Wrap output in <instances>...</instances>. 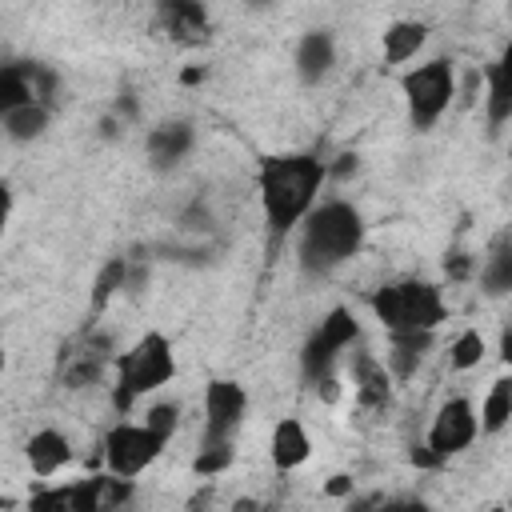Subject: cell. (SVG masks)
Listing matches in <instances>:
<instances>
[{
  "label": "cell",
  "mask_w": 512,
  "mask_h": 512,
  "mask_svg": "<svg viewBox=\"0 0 512 512\" xmlns=\"http://www.w3.org/2000/svg\"><path fill=\"white\" fill-rule=\"evenodd\" d=\"M324 180H328V160H320L316 152H280V156L260 160L256 192H260L268 236L276 244L308 220Z\"/></svg>",
  "instance_id": "1"
},
{
  "label": "cell",
  "mask_w": 512,
  "mask_h": 512,
  "mask_svg": "<svg viewBox=\"0 0 512 512\" xmlns=\"http://www.w3.org/2000/svg\"><path fill=\"white\" fill-rule=\"evenodd\" d=\"M364 244V216L348 200H324L296 228V260L308 276H328Z\"/></svg>",
  "instance_id": "2"
},
{
  "label": "cell",
  "mask_w": 512,
  "mask_h": 512,
  "mask_svg": "<svg viewBox=\"0 0 512 512\" xmlns=\"http://www.w3.org/2000/svg\"><path fill=\"white\" fill-rule=\"evenodd\" d=\"M372 316L384 332H436L448 320L444 296L432 280H388L368 296Z\"/></svg>",
  "instance_id": "3"
},
{
  "label": "cell",
  "mask_w": 512,
  "mask_h": 512,
  "mask_svg": "<svg viewBox=\"0 0 512 512\" xmlns=\"http://www.w3.org/2000/svg\"><path fill=\"white\" fill-rule=\"evenodd\" d=\"M176 376V352L168 344V336L160 332H144L128 352L116 356V384H112V408L116 416H128V408L164 388Z\"/></svg>",
  "instance_id": "4"
},
{
  "label": "cell",
  "mask_w": 512,
  "mask_h": 512,
  "mask_svg": "<svg viewBox=\"0 0 512 512\" xmlns=\"http://www.w3.org/2000/svg\"><path fill=\"white\" fill-rule=\"evenodd\" d=\"M400 92H404L412 128L428 132L448 112V104L456 100V68H452V60L436 56V60H424V64L408 68L400 76Z\"/></svg>",
  "instance_id": "5"
},
{
  "label": "cell",
  "mask_w": 512,
  "mask_h": 512,
  "mask_svg": "<svg viewBox=\"0 0 512 512\" xmlns=\"http://www.w3.org/2000/svg\"><path fill=\"white\" fill-rule=\"evenodd\" d=\"M356 340H360V320H356V312L344 308V304L328 308L324 320L312 328V336H308L304 348H300V376H304L312 388H316L320 380L336 376V364H340L344 348H352Z\"/></svg>",
  "instance_id": "6"
},
{
  "label": "cell",
  "mask_w": 512,
  "mask_h": 512,
  "mask_svg": "<svg viewBox=\"0 0 512 512\" xmlns=\"http://www.w3.org/2000/svg\"><path fill=\"white\" fill-rule=\"evenodd\" d=\"M104 464L112 476L120 480H136L140 472H148L156 464V456L168 448L148 424H128V420H116L108 432H104Z\"/></svg>",
  "instance_id": "7"
},
{
  "label": "cell",
  "mask_w": 512,
  "mask_h": 512,
  "mask_svg": "<svg viewBox=\"0 0 512 512\" xmlns=\"http://www.w3.org/2000/svg\"><path fill=\"white\" fill-rule=\"evenodd\" d=\"M476 436H480V412H476V404H472L468 396H452V400H444V404L436 408L424 444H428L440 460H448V456H460L464 448H472Z\"/></svg>",
  "instance_id": "8"
},
{
  "label": "cell",
  "mask_w": 512,
  "mask_h": 512,
  "mask_svg": "<svg viewBox=\"0 0 512 512\" xmlns=\"http://www.w3.org/2000/svg\"><path fill=\"white\" fill-rule=\"evenodd\" d=\"M248 412V392L236 380H208L204 388V440L200 444H232L236 428L244 424Z\"/></svg>",
  "instance_id": "9"
},
{
  "label": "cell",
  "mask_w": 512,
  "mask_h": 512,
  "mask_svg": "<svg viewBox=\"0 0 512 512\" xmlns=\"http://www.w3.org/2000/svg\"><path fill=\"white\" fill-rule=\"evenodd\" d=\"M108 356H112V340L104 332H92L88 328V332H80L76 340H68L60 348V380L68 388H88V384L100 380Z\"/></svg>",
  "instance_id": "10"
},
{
  "label": "cell",
  "mask_w": 512,
  "mask_h": 512,
  "mask_svg": "<svg viewBox=\"0 0 512 512\" xmlns=\"http://www.w3.org/2000/svg\"><path fill=\"white\" fill-rule=\"evenodd\" d=\"M192 144H196V132H192V124L188 120H164V124H156L148 136H144V152H148V160L156 164V168H176L188 152H192Z\"/></svg>",
  "instance_id": "11"
},
{
  "label": "cell",
  "mask_w": 512,
  "mask_h": 512,
  "mask_svg": "<svg viewBox=\"0 0 512 512\" xmlns=\"http://www.w3.org/2000/svg\"><path fill=\"white\" fill-rule=\"evenodd\" d=\"M352 392H356L360 408H388V400H392V372H388V364L360 348L352 356Z\"/></svg>",
  "instance_id": "12"
},
{
  "label": "cell",
  "mask_w": 512,
  "mask_h": 512,
  "mask_svg": "<svg viewBox=\"0 0 512 512\" xmlns=\"http://www.w3.org/2000/svg\"><path fill=\"white\" fill-rule=\"evenodd\" d=\"M28 512H100L96 484L92 476L76 484H44L28 496Z\"/></svg>",
  "instance_id": "13"
},
{
  "label": "cell",
  "mask_w": 512,
  "mask_h": 512,
  "mask_svg": "<svg viewBox=\"0 0 512 512\" xmlns=\"http://www.w3.org/2000/svg\"><path fill=\"white\" fill-rule=\"evenodd\" d=\"M292 64H296L300 84H320V80L332 72V64H336V40H332V32H328V28L304 32V36L296 40Z\"/></svg>",
  "instance_id": "14"
},
{
  "label": "cell",
  "mask_w": 512,
  "mask_h": 512,
  "mask_svg": "<svg viewBox=\"0 0 512 512\" xmlns=\"http://www.w3.org/2000/svg\"><path fill=\"white\" fill-rule=\"evenodd\" d=\"M268 456H272V468H276V472H296L300 464H308V456H312V436H308V428H304L296 416L276 420L272 440H268Z\"/></svg>",
  "instance_id": "15"
},
{
  "label": "cell",
  "mask_w": 512,
  "mask_h": 512,
  "mask_svg": "<svg viewBox=\"0 0 512 512\" xmlns=\"http://www.w3.org/2000/svg\"><path fill=\"white\" fill-rule=\"evenodd\" d=\"M160 24L176 44H204L212 24H208V8L196 0H172L160 8Z\"/></svg>",
  "instance_id": "16"
},
{
  "label": "cell",
  "mask_w": 512,
  "mask_h": 512,
  "mask_svg": "<svg viewBox=\"0 0 512 512\" xmlns=\"http://www.w3.org/2000/svg\"><path fill=\"white\" fill-rule=\"evenodd\" d=\"M24 460H28L32 476H40V480H44V476H56V472L72 460V440H68L64 432H56V428H40V432L28 436Z\"/></svg>",
  "instance_id": "17"
},
{
  "label": "cell",
  "mask_w": 512,
  "mask_h": 512,
  "mask_svg": "<svg viewBox=\"0 0 512 512\" xmlns=\"http://www.w3.org/2000/svg\"><path fill=\"white\" fill-rule=\"evenodd\" d=\"M432 340H436V332H388L384 364H388L392 380H408V376L424 364V356H428Z\"/></svg>",
  "instance_id": "18"
},
{
  "label": "cell",
  "mask_w": 512,
  "mask_h": 512,
  "mask_svg": "<svg viewBox=\"0 0 512 512\" xmlns=\"http://www.w3.org/2000/svg\"><path fill=\"white\" fill-rule=\"evenodd\" d=\"M480 288L484 296H512V236H496L480 264Z\"/></svg>",
  "instance_id": "19"
},
{
  "label": "cell",
  "mask_w": 512,
  "mask_h": 512,
  "mask_svg": "<svg viewBox=\"0 0 512 512\" xmlns=\"http://www.w3.org/2000/svg\"><path fill=\"white\" fill-rule=\"evenodd\" d=\"M484 112H488V128L492 132L512 124V76L500 64L484 68Z\"/></svg>",
  "instance_id": "20"
},
{
  "label": "cell",
  "mask_w": 512,
  "mask_h": 512,
  "mask_svg": "<svg viewBox=\"0 0 512 512\" xmlns=\"http://www.w3.org/2000/svg\"><path fill=\"white\" fill-rule=\"evenodd\" d=\"M428 40V28L420 20H392L384 28V60L388 64H408Z\"/></svg>",
  "instance_id": "21"
},
{
  "label": "cell",
  "mask_w": 512,
  "mask_h": 512,
  "mask_svg": "<svg viewBox=\"0 0 512 512\" xmlns=\"http://www.w3.org/2000/svg\"><path fill=\"white\" fill-rule=\"evenodd\" d=\"M512 424V376H496L480 404V432L496 436Z\"/></svg>",
  "instance_id": "22"
},
{
  "label": "cell",
  "mask_w": 512,
  "mask_h": 512,
  "mask_svg": "<svg viewBox=\"0 0 512 512\" xmlns=\"http://www.w3.org/2000/svg\"><path fill=\"white\" fill-rule=\"evenodd\" d=\"M48 120H52V108H48V104H40V100L0 116V124H4V136H8V140H16V144H28V140L44 136Z\"/></svg>",
  "instance_id": "23"
},
{
  "label": "cell",
  "mask_w": 512,
  "mask_h": 512,
  "mask_svg": "<svg viewBox=\"0 0 512 512\" xmlns=\"http://www.w3.org/2000/svg\"><path fill=\"white\" fill-rule=\"evenodd\" d=\"M24 104H36V88H32V76L24 64H4L0 68V116L4 112H16Z\"/></svg>",
  "instance_id": "24"
},
{
  "label": "cell",
  "mask_w": 512,
  "mask_h": 512,
  "mask_svg": "<svg viewBox=\"0 0 512 512\" xmlns=\"http://www.w3.org/2000/svg\"><path fill=\"white\" fill-rule=\"evenodd\" d=\"M128 276H132V260H128V256H112V260L96 272V284H92V308L100 312L120 288H128Z\"/></svg>",
  "instance_id": "25"
},
{
  "label": "cell",
  "mask_w": 512,
  "mask_h": 512,
  "mask_svg": "<svg viewBox=\"0 0 512 512\" xmlns=\"http://www.w3.org/2000/svg\"><path fill=\"white\" fill-rule=\"evenodd\" d=\"M484 352H488L484 336H480L476 328H464V332L448 344V368H452V372H468V368H476V364L484 360Z\"/></svg>",
  "instance_id": "26"
},
{
  "label": "cell",
  "mask_w": 512,
  "mask_h": 512,
  "mask_svg": "<svg viewBox=\"0 0 512 512\" xmlns=\"http://www.w3.org/2000/svg\"><path fill=\"white\" fill-rule=\"evenodd\" d=\"M232 460H236L232 444H200V452L192 456V472L196 476H220L232 468Z\"/></svg>",
  "instance_id": "27"
},
{
  "label": "cell",
  "mask_w": 512,
  "mask_h": 512,
  "mask_svg": "<svg viewBox=\"0 0 512 512\" xmlns=\"http://www.w3.org/2000/svg\"><path fill=\"white\" fill-rule=\"evenodd\" d=\"M92 484H96V504H100V512H120L128 500H132V480H120V476H92Z\"/></svg>",
  "instance_id": "28"
},
{
  "label": "cell",
  "mask_w": 512,
  "mask_h": 512,
  "mask_svg": "<svg viewBox=\"0 0 512 512\" xmlns=\"http://www.w3.org/2000/svg\"><path fill=\"white\" fill-rule=\"evenodd\" d=\"M144 424L168 444V440L176 436V428H180V408H176L172 400H160V404H152V408L144 412Z\"/></svg>",
  "instance_id": "29"
},
{
  "label": "cell",
  "mask_w": 512,
  "mask_h": 512,
  "mask_svg": "<svg viewBox=\"0 0 512 512\" xmlns=\"http://www.w3.org/2000/svg\"><path fill=\"white\" fill-rule=\"evenodd\" d=\"M472 272H476V264H472L468 252H448V256H444V276H448V280L460 284V280H468Z\"/></svg>",
  "instance_id": "30"
},
{
  "label": "cell",
  "mask_w": 512,
  "mask_h": 512,
  "mask_svg": "<svg viewBox=\"0 0 512 512\" xmlns=\"http://www.w3.org/2000/svg\"><path fill=\"white\" fill-rule=\"evenodd\" d=\"M324 496H336V500H344V496H356V488H352V476H344V472L328 476V480H324Z\"/></svg>",
  "instance_id": "31"
},
{
  "label": "cell",
  "mask_w": 512,
  "mask_h": 512,
  "mask_svg": "<svg viewBox=\"0 0 512 512\" xmlns=\"http://www.w3.org/2000/svg\"><path fill=\"white\" fill-rule=\"evenodd\" d=\"M408 460H412L416 468H440V464H444V460H440V456H436V452H432L428 444H412V452H408Z\"/></svg>",
  "instance_id": "32"
},
{
  "label": "cell",
  "mask_w": 512,
  "mask_h": 512,
  "mask_svg": "<svg viewBox=\"0 0 512 512\" xmlns=\"http://www.w3.org/2000/svg\"><path fill=\"white\" fill-rule=\"evenodd\" d=\"M380 504H384V496H376V492H368V496H348V508H344V512H380Z\"/></svg>",
  "instance_id": "33"
},
{
  "label": "cell",
  "mask_w": 512,
  "mask_h": 512,
  "mask_svg": "<svg viewBox=\"0 0 512 512\" xmlns=\"http://www.w3.org/2000/svg\"><path fill=\"white\" fill-rule=\"evenodd\" d=\"M380 512H432L424 500H384Z\"/></svg>",
  "instance_id": "34"
},
{
  "label": "cell",
  "mask_w": 512,
  "mask_h": 512,
  "mask_svg": "<svg viewBox=\"0 0 512 512\" xmlns=\"http://www.w3.org/2000/svg\"><path fill=\"white\" fill-rule=\"evenodd\" d=\"M316 396H320L324 404H336V400H340V376H328V380H320V384H316Z\"/></svg>",
  "instance_id": "35"
},
{
  "label": "cell",
  "mask_w": 512,
  "mask_h": 512,
  "mask_svg": "<svg viewBox=\"0 0 512 512\" xmlns=\"http://www.w3.org/2000/svg\"><path fill=\"white\" fill-rule=\"evenodd\" d=\"M348 172H356V156L352 152H344V156H336V164H328V176H336V180H344Z\"/></svg>",
  "instance_id": "36"
},
{
  "label": "cell",
  "mask_w": 512,
  "mask_h": 512,
  "mask_svg": "<svg viewBox=\"0 0 512 512\" xmlns=\"http://www.w3.org/2000/svg\"><path fill=\"white\" fill-rule=\"evenodd\" d=\"M116 116H120V120H136V116H140V108H136V96H132V92H124V96L116 100Z\"/></svg>",
  "instance_id": "37"
},
{
  "label": "cell",
  "mask_w": 512,
  "mask_h": 512,
  "mask_svg": "<svg viewBox=\"0 0 512 512\" xmlns=\"http://www.w3.org/2000/svg\"><path fill=\"white\" fill-rule=\"evenodd\" d=\"M500 360L512 368V328H504V332H500Z\"/></svg>",
  "instance_id": "38"
},
{
  "label": "cell",
  "mask_w": 512,
  "mask_h": 512,
  "mask_svg": "<svg viewBox=\"0 0 512 512\" xmlns=\"http://www.w3.org/2000/svg\"><path fill=\"white\" fill-rule=\"evenodd\" d=\"M228 512H264L256 500H248V496H240V500H232V508Z\"/></svg>",
  "instance_id": "39"
},
{
  "label": "cell",
  "mask_w": 512,
  "mask_h": 512,
  "mask_svg": "<svg viewBox=\"0 0 512 512\" xmlns=\"http://www.w3.org/2000/svg\"><path fill=\"white\" fill-rule=\"evenodd\" d=\"M200 76H204L200 68H184V72H180V84H184V88H188V84H200Z\"/></svg>",
  "instance_id": "40"
},
{
  "label": "cell",
  "mask_w": 512,
  "mask_h": 512,
  "mask_svg": "<svg viewBox=\"0 0 512 512\" xmlns=\"http://www.w3.org/2000/svg\"><path fill=\"white\" fill-rule=\"evenodd\" d=\"M496 64H500V68H504V72L512 76V40L504 44V52H500V60H496Z\"/></svg>",
  "instance_id": "41"
},
{
  "label": "cell",
  "mask_w": 512,
  "mask_h": 512,
  "mask_svg": "<svg viewBox=\"0 0 512 512\" xmlns=\"http://www.w3.org/2000/svg\"><path fill=\"white\" fill-rule=\"evenodd\" d=\"M492 512H508V508H492Z\"/></svg>",
  "instance_id": "42"
}]
</instances>
